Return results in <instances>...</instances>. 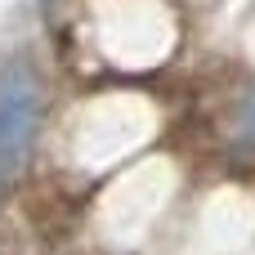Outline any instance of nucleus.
<instances>
[]
</instances>
